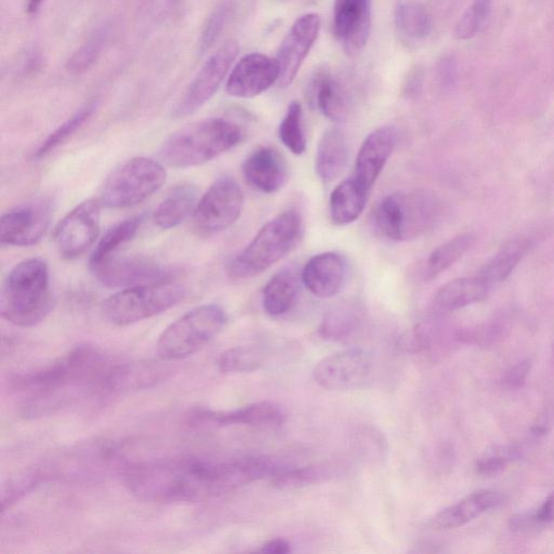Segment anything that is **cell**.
Wrapping results in <instances>:
<instances>
[{"mask_svg":"<svg viewBox=\"0 0 554 554\" xmlns=\"http://www.w3.org/2000/svg\"><path fill=\"white\" fill-rule=\"evenodd\" d=\"M90 270L105 287L126 289L175 280L173 270L142 256H118L104 259Z\"/></svg>","mask_w":554,"mask_h":554,"instance_id":"8fae6325","label":"cell"},{"mask_svg":"<svg viewBox=\"0 0 554 554\" xmlns=\"http://www.w3.org/2000/svg\"><path fill=\"white\" fill-rule=\"evenodd\" d=\"M285 419L281 408L270 402L255 403L231 412L196 411L190 415L191 424L199 426H275L283 424Z\"/></svg>","mask_w":554,"mask_h":554,"instance_id":"7402d4cb","label":"cell"},{"mask_svg":"<svg viewBox=\"0 0 554 554\" xmlns=\"http://www.w3.org/2000/svg\"><path fill=\"white\" fill-rule=\"evenodd\" d=\"M279 138L285 147L295 155L306 152L307 138L302 122V107L298 101L289 104L279 128Z\"/></svg>","mask_w":554,"mask_h":554,"instance_id":"8d00e7d4","label":"cell"},{"mask_svg":"<svg viewBox=\"0 0 554 554\" xmlns=\"http://www.w3.org/2000/svg\"><path fill=\"white\" fill-rule=\"evenodd\" d=\"M51 218L46 200L22 204L8 211L0 221V242L3 245L29 247L43 239Z\"/></svg>","mask_w":554,"mask_h":554,"instance_id":"9a60e30c","label":"cell"},{"mask_svg":"<svg viewBox=\"0 0 554 554\" xmlns=\"http://www.w3.org/2000/svg\"><path fill=\"white\" fill-rule=\"evenodd\" d=\"M244 202V192L234 179L216 180L197 203L193 215L196 230L214 235L229 229L240 219Z\"/></svg>","mask_w":554,"mask_h":554,"instance_id":"30bf717a","label":"cell"},{"mask_svg":"<svg viewBox=\"0 0 554 554\" xmlns=\"http://www.w3.org/2000/svg\"><path fill=\"white\" fill-rule=\"evenodd\" d=\"M277 81L279 69L275 60L254 52L234 65L226 90L231 97L252 99L270 89Z\"/></svg>","mask_w":554,"mask_h":554,"instance_id":"e0dca14e","label":"cell"},{"mask_svg":"<svg viewBox=\"0 0 554 554\" xmlns=\"http://www.w3.org/2000/svg\"><path fill=\"white\" fill-rule=\"evenodd\" d=\"M347 263L337 253H323L311 258L301 272L303 285L315 297L327 299L337 296L344 287Z\"/></svg>","mask_w":554,"mask_h":554,"instance_id":"44dd1931","label":"cell"},{"mask_svg":"<svg viewBox=\"0 0 554 554\" xmlns=\"http://www.w3.org/2000/svg\"><path fill=\"white\" fill-rule=\"evenodd\" d=\"M395 24L400 33L412 41L426 38L431 31V20L424 5L417 0H405L395 12Z\"/></svg>","mask_w":554,"mask_h":554,"instance_id":"836d02e7","label":"cell"},{"mask_svg":"<svg viewBox=\"0 0 554 554\" xmlns=\"http://www.w3.org/2000/svg\"><path fill=\"white\" fill-rule=\"evenodd\" d=\"M554 522V492L547 497L543 505L533 513L519 514L510 521L514 531H530L539 529Z\"/></svg>","mask_w":554,"mask_h":554,"instance_id":"60d3db41","label":"cell"},{"mask_svg":"<svg viewBox=\"0 0 554 554\" xmlns=\"http://www.w3.org/2000/svg\"><path fill=\"white\" fill-rule=\"evenodd\" d=\"M491 8L492 0H474L458 21L454 32L455 38L459 41H467L476 36L490 16Z\"/></svg>","mask_w":554,"mask_h":554,"instance_id":"74e56055","label":"cell"},{"mask_svg":"<svg viewBox=\"0 0 554 554\" xmlns=\"http://www.w3.org/2000/svg\"><path fill=\"white\" fill-rule=\"evenodd\" d=\"M97 108L98 101H91L85 104L83 108L73 114L68 121H65L39 145L34 153V158L42 160V158H45L59 148L65 141H68L89 120Z\"/></svg>","mask_w":554,"mask_h":554,"instance_id":"e575fe53","label":"cell"},{"mask_svg":"<svg viewBox=\"0 0 554 554\" xmlns=\"http://www.w3.org/2000/svg\"><path fill=\"white\" fill-rule=\"evenodd\" d=\"M312 95L316 107L328 120L335 123L346 120L348 114L346 97L331 75L323 74L316 78L312 86Z\"/></svg>","mask_w":554,"mask_h":554,"instance_id":"f546056e","label":"cell"},{"mask_svg":"<svg viewBox=\"0 0 554 554\" xmlns=\"http://www.w3.org/2000/svg\"><path fill=\"white\" fill-rule=\"evenodd\" d=\"M323 477L324 473L319 468L282 469L272 478V483L279 490L289 491L318 483Z\"/></svg>","mask_w":554,"mask_h":554,"instance_id":"ab89813d","label":"cell"},{"mask_svg":"<svg viewBox=\"0 0 554 554\" xmlns=\"http://www.w3.org/2000/svg\"><path fill=\"white\" fill-rule=\"evenodd\" d=\"M369 192L353 177L341 182L329 201V214L333 223L345 227L358 220L366 207Z\"/></svg>","mask_w":554,"mask_h":554,"instance_id":"4316f807","label":"cell"},{"mask_svg":"<svg viewBox=\"0 0 554 554\" xmlns=\"http://www.w3.org/2000/svg\"><path fill=\"white\" fill-rule=\"evenodd\" d=\"M533 245V240L527 236L509 241L486 263L478 275L491 287L505 282Z\"/></svg>","mask_w":554,"mask_h":554,"instance_id":"f1b7e54d","label":"cell"},{"mask_svg":"<svg viewBox=\"0 0 554 554\" xmlns=\"http://www.w3.org/2000/svg\"><path fill=\"white\" fill-rule=\"evenodd\" d=\"M242 140L240 126L223 118H209L171 135L163 143L160 157L173 168L201 166L229 152Z\"/></svg>","mask_w":554,"mask_h":554,"instance_id":"277c9868","label":"cell"},{"mask_svg":"<svg viewBox=\"0 0 554 554\" xmlns=\"http://www.w3.org/2000/svg\"><path fill=\"white\" fill-rule=\"evenodd\" d=\"M262 365V356L252 349L233 348L220 355L218 366L222 373H250Z\"/></svg>","mask_w":554,"mask_h":554,"instance_id":"f35d334b","label":"cell"},{"mask_svg":"<svg viewBox=\"0 0 554 554\" xmlns=\"http://www.w3.org/2000/svg\"><path fill=\"white\" fill-rule=\"evenodd\" d=\"M45 0H26V12L28 15L35 16L41 10Z\"/></svg>","mask_w":554,"mask_h":554,"instance_id":"7dc6e473","label":"cell"},{"mask_svg":"<svg viewBox=\"0 0 554 554\" xmlns=\"http://www.w3.org/2000/svg\"><path fill=\"white\" fill-rule=\"evenodd\" d=\"M242 170L249 186L266 194L282 190L289 178L285 156L271 147L255 150L246 158Z\"/></svg>","mask_w":554,"mask_h":554,"instance_id":"ffe728a7","label":"cell"},{"mask_svg":"<svg viewBox=\"0 0 554 554\" xmlns=\"http://www.w3.org/2000/svg\"><path fill=\"white\" fill-rule=\"evenodd\" d=\"M399 139L398 130L391 126L380 127L369 134L356 156L353 178L371 191L385 169Z\"/></svg>","mask_w":554,"mask_h":554,"instance_id":"ac0fdd59","label":"cell"},{"mask_svg":"<svg viewBox=\"0 0 554 554\" xmlns=\"http://www.w3.org/2000/svg\"><path fill=\"white\" fill-rule=\"evenodd\" d=\"M113 363L99 349L77 346L54 363L16 380L30 393L24 415L43 416L69 405L81 395L101 393Z\"/></svg>","mask_w":554,"mask_h":554,"instance_id":"7a4b0ae2","label":"cell"},{"mask_svg":"<svg viewBox=\"0 0 554 554\" xmlns=\"http://www.w3.org/2000/svg\"><path fill=\"white\" fill-rule=\"evenodd\" d=\"M514 456L511 448H499L484 454L477 463V470L482 476L492 477L503 471Z\"/></svg>","mask_w":554,"mask_h":554,"instance_id":"7bdbcfd3","label":"cell"},{"mask_svg":"<svg viewBox=\"0 0 554 554\" xmlns=\"http://www.w3.org/2000/svg\"><path fill=\"white\" fill-rule=\"evenodd\" d=\"M183 0H152V11L157 20L165 21L176 15Z\"/></svg>","mask_w":554,"mask_h":554,"instance_id":"f6af8a7d","label":"cell"},{"mask_svg":"<svg viewBox=\"0 0 554 554\" xmlns=\"http://www.w3.org/2000/svg\"><path fill=\"white\" fill-rule=\"evenodd\" d=\"M166 178L162 163L144 156L131 158L105 180L99 201L110 209L135 207L160 191Z\"/></svg>","mask_w":554,"mask_h":554,"instance_id":"9c48e42d","label":"cell"},{"mask_svg":"<svg viewBox=\"0 0 554 554\" xmlns=\"http://www.w3.org/2000/svg\"><path fill=\"white\" fill-rule=\"evenodd\" d=\"M321 30V18L307 13L293 24L280 47L275 62L279 69L277 85L287 87L294 82Z\"/></svg>","mask_w":554,"mask_h":554,"instance_id":"2e32d148","label":"cell"},{"mask_svg":"<svg viewBox=\"0 0 554 554\" xmlns=\"http://www.w3.org/2000/svg\"><path fill=\"white\" fill-rule=\"evenodd\" d=\"M228 17L227 5L218 6L207 19L199 43V51L201 55L209 51L218 42V39L226 25Z\"/></svg>","mask_w":554,"mask_h":554,"instance_id":"b9f144b4","label":"cell"},{"mask_svg":"<svg viewBox=\"0 0 554 554\" xmlns=\"http://www.w3.org/2000/svg\"><path fill=\"white\" fill-rule=\"evenodd\" d=\"M47 262L41 258L26 259L13 268L2 292L3 318L19 327L43 322L54 309Z\"/></svg>","mask_w":554,"mask_h":554,"instance_id":"3957f363","label":"cell"},{"mask_svg":"<svg viewBox=\"0 0 554 554\" xmlns=\"http://www.w3.org/2000/svg\"><path fill=\"white\" fill-rule=\"evenodd\" d=\"M504 494L494 491L473 493L437 514L431 523L435 529L453 530L464 526L505 503Z\"/></svg>","mask_w":554,"mask_h":554,"instance_id":"603a6c76","label":"cell"},{"mask_svg":"<svg viewBox=\"0 0 554 554\" xmlns=\"http://www.w3.org/2000/svg\"><path fill=\"white\" fill-rule=\"evenodd\" d=\"M372 28L369 0H335L334 33L348 54L359 52Z\"/></svg>","mask_w":554,"mask_h":554,"instance_id":"d6986e66","label":"cell"},{"mask_svg":"<svg viewBox=\"0 0 554 554\" xmlns=\"http://www.w3.org/2000/svg\"><path fill=\"white\" fill-rule=\"evenodd\" d=\"M372 371L371 355L353 349L327 356L314 367L313 377L326 390L350 391L363 388Z\"/></svg>","mask_w":554,"mask_h":554,"instance_id":"5bb4252c","label":"cell"},{"mask_svg":"<svg viewBox=\"0 0 554 554\" xmlns=\"http://www.w3.org/2000/svg\"><path fill=\"white\" fill-rule=\"evenodd\" d=\"M187 289L173 281L121 289L103 302L104 319L116 326L133 325L174 308Z\"/></svg>","mask_w":554,"mask_h":554,"instance_id":"ba28073f","label":"cell"},{"mask_svg":"<svg viewBox=\"0 0 554 554\" xmlns=\"http://www.w3.org/2000/svg\"><path fill=\"white\" fill-rule=\"evenodd\" d=\"M239 51V45L235 41H229L209 57L187 91L177 102L173 110L175 118H186L193 115L216 95L224 79L230 73Z\"/></svg>","mask_w":554,"mask_h":554,"instance_id":"7c38bea8","label":"cell"},{"mask_svg":"<svg viewBox=\"0 0 554 554\" xmlns=\"http://www.w3.org/2000/svg\"><path fill=\"white\" fill-rule=\"evenodd\" d=\"M259 551L267 554H286L292 549H290V545L285 539L276 538L263 545Z\"/></svg>","mask_w":554,"mask_h":554,"instance_id":"bcb514c9","label":"cell"},{"mask_svg":"<svg viewBox=\"0 0 554 554\" xmlns=\"http://www.w3.org/2000/svg\"><path fill=\"white\" fill-rule=\"evenodd\" d=\"M491 286L481 277H461L445 284L434 298L435 307L442 311H456L484 300Z\"/></svg>","mask_w":554,"mask_h":554,"instance_id":"484cf974","label":"cell"},{"mask_svg":"<svg viewBox=\"0 0 554 554\" xmlns=\"http://www.w3.org/2000/svg\"><path fill=\"white\" fill-rule=\"evenodd\" d=\"M199 190L192 183L183 182L171 189L153 214L155 226L163 230L174 229L188 220L199 203Z\"/></svg>","mask_w":554,"mask_h":554,"instance_id":"cb8c5ba5","label":"cell"},{"mask_svg":"<svg viewBox=\"0 0 554 554\" xmlns=\"http://www.w3.org/2000/svg\"><path fill=\"white\" fill-rule=\"evenodd\" d=\"M349 143L338 128H329L322 136L315 157L316 174L325 183L337 180L349 163Z\"/></svg>","mask_w":554,"mask_h":554,"instance_id":"d4e9b609","label":"cell"},{"mask_svg":"<svg viewBox=\"0 0 554 554\" xmlns=\"http://www.w3.org/2000/svg\"><path fill=\"white\" fill-rule=\"evenodd\" d=\"M228 314L217 303L196 307L170 324L157 341L165 362L179 361L201 351L226 327Z\"/></svg>","mask_w":554,"mask_h":554,"instance_id":"52a82bcc","label":"cell"},{"mask_svg":"<svg viewBox=\"0 0 554 554\" xmlns=\"http://www.w3.org/2000/svg\"><path fill=\"white\" fill-rule=\"evenodd\" d=\"M303 220L296 210L277 215L261 228L228 267L233 280H248L270 269L298 245L303 235Z\"/></svg>","mask_w":554,"mask_h":554,"instance_id":"5b68a950","label":"cell"},{"mask_svg":"<svg viewBox=\"0 0 554 554\" xmlns=\"http://www.w3.org/2000/svg\"><path fill=\"white\" fill-rule=\"evenodd\" d=\"M441 215V203L427 190L393 193L377 207L379 231L395 242H408L428 233Z\"/></svg>","mask_w":554,"mask_h":554,"instance_id":"8992f818","label":"cell"},{"mask_svg":"<svg viewBox=\"0 0 554 554\" xmlns=\"http://www.w3.org/2000/svg\"><path fill=\"white\" fill-rule=\"evenodd\" d=\"M125 476L131 493L153 503L204 500L252 483L246 458L158 459L128 467Z\"/></svg>","mask_w":554,"mask_h":554,"instance_id":"6da1fadb","label":"cell"},{"mask_svg":"<svg viewBox=\"0 0 554 554\" xmlns=\"http://www.w3.org/2000/svg\"><path fill=\"white\" fill-rule=\"evenodd\" d=\"M101 203L87 200L77 205L58 224L55 244L59 254L68 260L83 256L96 243L101 224Z\"/></svg>","mask_w":554,"mask_h":554,"instance_id":"4fadbf2b","label":"cell"},{"mask_svg":"<svg viewBox=\"0 0 554 554\" xmlns=\"http://www.w3.org/2000/svg\"><path fill=\"white\" fill-rule=\"evenodd\" d=\"M361 309L353 302H341L329 310L320 327V335L326 340H342L359 326Z\"/></svg>","mask_w":554,"mask_h":554,"instance_id":"4dcf8cb0","label":"cell"},{"mask_svg":"<svg viewBox=\"0 0 554 554\" xmlns=\"http://www.w3.org/2000/svg\"><path fill=\"white\" fill-rule=\"evenodd\" d=\"M142 216H135L118 222L103 235L92 250L89 266L117 254L124 244L134 239L143 223Z\"/></svg>","mask_w":554,"mask_h":554,"instance_id":"1f68e13d","label":"cell"},{"mask_svg":"<svg viewBox=\"0 0 554 554\" xmlns=\"http://www.w3.org/2000/svg\"><path fill=\"white\" fill-rule=\"evenodd\" d=\"M109 34L108 28L97 30L81 48L74 52L65 64V69L71 74L78 75L94 67L108 43Z\"/></svg>","mask_w":554,"mask_h":554,"instance_id":"d590c367","label":"cell"},{"mask_svg":"<svg viewBox=\"0 0 554 554\" xmlns=\"http://www.w3.org/2000/svg\"><path fill=\"white\" fill-rule=\"evenodd\" d=\"M532 367L531 360H524L514 365L504 378V385L508 389H519L529 376Z\"/></svg>","mask_w":554,"mask_h":554,"instance_id":"ee69618b","label":"cell"},{"mask_svg":"<svg viewBox=\"0 0 554 554\" xmlns=\"http://www.w3.org/2000/svg\"><path fill=\"white\" fill-rule=\"evenodd\" d=\"M301 283V276L294 269H284L276 273L263 288V309L272 316H280L292 310Z\"/></svg>","mask_w":554,"mask_h":554,"instance_id":"83f0119b","label":"cell"},{"mask_svg":"<svg viewBox=\"0 0 554 554\" xmlns=\"http://www.w3.org/2000/svg\"><path fill=\"white\" fill-rule=\"evenodd\" d=\"M474 242H476V236L471 233H463L435 249L427 261V280H433L453 267L464 257Z\"/></svg>","mask_w":554,"mask_h":554,"instance_id":"d6a6232c","label":"cell"}]
</instances>
